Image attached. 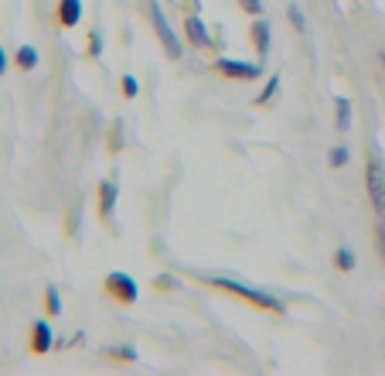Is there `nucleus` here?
I'll list each match as a JSON object with an SVG mask.
<instances>
[{
    "mask_svg": "<svg viewBox=\"0 0 385 376\" xmlns=\"http://www.w3.org/2000/svg\"><path fill=\"white\" fill-rule=\"evenodd\" d=\"M276 85H280V76H273V79H270V85H266L263 92H259V99H256V103H270V96L276 92Z\"/></svg>",
    "mask_w": 385,
    "mask_h": 376,
    "instance_id": "16",
    "label": "nucleus"
},
{
    "mask_svg": "<svg viewBox=\"0 0 385 376\" xmlns=\"http://www.w3.org/2000/svg\"><path fill=\"white\" fill-rule=\"evenodd\" d=\"M334 263H338V270H354V253L341 247V250L334 253Z\"/></svg>",
    "mask_w": 385,
    "mask_h": 376,
    "instance_id": "13",
    "label": "nucleus"
},
{
    "mask_svg": "<svg viewBox=\"0 0 385 376\" xmlns=\"http://www.w3.org/2000/svg\"><path fill=\"white\" fill-rule=\"evenodd\" d=\"M44 304H48V311H51V315H58V311H62V301H58V294H55V291H48Z\"/></svg>",
    "mask_w": 385,
    "mask_h": 376,
    "instance_id": "17",
    "label": "nucleus"
},
{
    "mask_svg": "<svg viewBox=\"0 0 385 376\" xmlns=\"http://www.w3.org/2000/svg\"><path fill=\"white\" fill-rule=\"evenodd\" d=\"M365 185H368V199L379 212V219H385V165L379 158H372L365 167Z\"/></svg>",
    "mask_w": 385,
    "mask_h": 376,
    "instance_id": "2",
    "label": "nucleus"
},
{
    "mask_svg": "<svg viewBox=\"0 0 385 376\" xmlns=\"http://www.w3.org/2000/svg\"><path fill=\"white\" fill-rule=\"evenodd\" d=\"M212 284L215 288H222V291H232L239 294V297H246V301H253L256 308H270V311H283V304L266 291H256V288H249V284H239V281H229V277H212Z\"/></svg>",
    "mask_w": 385,
    "mask_h": 376,
    "instance_id": "1",
    "label": "nucleus"
},
{
    "mask_svg": "<svg viewBox=\"0 0 385 376\" xmlns=\"http://www.w3.org/2000/svg\"><path fill=\"white\" fill-rule=\"evenodd\" d=\"M31 349H35L38 356L51 349V329H48V322H35V332H31Z\"/></svg>",
    "mask_w": 385,
    "mask_h": 376,
    "instance_id": "7",
    "label": "nucleus"
},
{
    "mask_svg": "<svg viewBox=\"0 0 385 376\" xmlns=\"http://www.w3.org/2000/svg\"><path fill=\"white\" fill-rule=\"evenodd\" d=\"M3 69H7V55H3V48H0V76H3Z\"/></svg>",
    "mask_w": 385,
    "mask_h": 376,
    "instance_id": "21",
    "label": "nucleus"
},
{
    "mask_svg": "<svg viewBox=\"0 0 385 376\" xmlns=\"http://www.w3.org/2000/svg\"><path fill=\"white\" fill-rule=\"evenodd\" d=\"M215 72L219 76H229V79H256L263 69L253 65V62H232V58H219L215 62Z\"/></svg>",
    "mask_w": 385,
    "mask_h": 376,
    "instance_id": "4",
    "label": "nucleus"
},
{
    "mask_svg": "<svg viewBox=\"0 0 385 376\" xmlns=\"http://www.w3.org/2000/svg\"><path fill=\"white\" fill-rule=\"evenodd\" d=\"M348 158H351V154H348V147H334L327 161H331V167H345V165H348Z\"/></svg>",
    "mask_w": 385,
    "mask_h": 376,
    "instance_id": "15",
    "label": "nucleus"
},
{
    "mask_svg": "<svg viewBox=\"0 0 385 376\" xmlns=\"http://www.w3.org/2000/svg\"><path fill=\"white\" fill-rule=\"evenodd\" d=\"M113 206H116V185L113 181H103V185H99V212H103V215H113Z\"/></svg>",
    "mask_w": 385,
    "mask_h": 376,
    "instance_id": "8",
    "label": "nucleus"
},
{
    "mask_svg": "<svg viewBox=\"0 0 385 376\" xmlns=\"http://www.w3.org/2000/svg\"><path fill=\"white\" fill-rule=\"evenodd\" d=\"M113 356H116V359H130V363L137 359V352H133V349H126V345H116Z\"/></svg>",
    "mask_w": 385,
    "mask_h": 376,
    "instance_id": "19",
    "label": "nucleus"
},
{
    "mask_svg": "<svg viewBox=\"0 0 385 376\" xmlns=\"http://www.w3.org/2000/svg\"><path fill=\"white\" fill-rule=\"evenodd\" d=\"M78 17H82V0H62V3H58V21H62L65 28H76Z\"/></svg>",
    "mask_w": 385,
    "mask_h": 376,
    "instance_id": "6",
    "label": "nucleus"
},
{
    "mask_svg": "<svg viewBox=\"0 0 385 376\" xmlns=\"http://www.w3.org/2000/svg\"><path fill=\"white\" fill-rule=\"evenodd\" d=\"M253 42H256V51H270V24L266 21H256L253 24Z\"/></svg>",
    "mask_w": 385,
    "mask_h": 376,
    "instance_id": "10",
    "label": "nucleus"
},
{
    "mask_svg": "<svg viewBox=\"0 0 385 376\" xmlns=\"http://www.w3.org/2000/svg\"><path fill=\"white\" fill-rule=\"evenodd\" d=\"M286 14H290V21H293V28H297V31H307V21H304V14H300V7H297V3H290V7H286Z\"/></svg>",
    "mask_w": 385,
    "mask_h": 376,
    "instance_id": "14",
    "label": "nucleus"
},
{
    "mask_svg": "<svg viewBox=\"0 0 385 376\" xmlns=\"http://www.w3.org/2000/svg\"><path fill=\"white\" fill-rule=\"evenodd\" d=\"M17 65H21V69H35V65H38V51H35L31 44H24V48L17 51Z\"/></svg>",
    "mask_w": 385,
    "mask_h": 376,
    "instance_id": "12",
    "label": "nucleus"
},
{
    "mask_svg": "<svg viewBox=\"0 0 385 376\" xmlns=\"http://www.w3.org/2000/svg\"><path fill=\"white\" fill-rule=\"evenodd\" d=\"M185 31H188V38H191L194 44L208 48V31H205V24H201L198 17H188V21H185Z\"/></svg>",
    "mask_w": 385,
    "mask_h": 376,
    "instance_id": "9",
    "label": "nucleus"
},
{
    "mask_svg": "<svg viewBox=\"0 0 385 376\" xmlns=\"http://www.w3.org/2000/svg\"><path fill=\"white\" fill-rule=\"evenodd\" d=\"M154 31H157V38L164 42V48H167V55L171 58H181V42H178V35L171 31V24H167V17L160 14L154 7Z\"/></svg>",
    "mask_w": 385,
    "mask_h": 376,
    "instance_id": "5",
    "label": "nucleus"
},
{
    "mask_svg": "<svg viewBox=\"0 0 385 376\" xmlns=\"http://www.w3.org/2000/svg\"><path fill=\"white\" fill-rule=\"evenodd\" d=\"M334 110H338V130H348V126H351V103H348L345 96H338V99H334Z\"/></svg>",
    "mask_w": 385,
    "mask_h": 376,
    "instance_id": "11",
    "label": "nucleus"
},
{
    "mask_svg": "<svg viewBox=\"0 0 385 376\" xmlns=\"http://www.w3.org/2000/svg\"><path fill=\"white\" fill-rule=\"evenodd\" d=\"M123 92H126V96H137V92H140V85H137L133 76H126V79H123Z\"/></svg>",
    "mask_w": 385,
    "mask_h": 376,
    "instance_id": "20",
    "label": "nucleus"
},
{
    "mask_svg": "<svg viewBox=\"0 0 385 376\" xmlns=\"http://www.w3.org/2000/svg\"><path fill=\"white\" fill-rule=\"evenodd\" d=\"M239 7L249 10V14H259V10H263V0H239Z\"/></svg>",
    "mask_w": 385,
    "mask_h": 376,
    "instance_id": "18",
    "label": "nucleus"
},
{
    "mask_svg": "<svg viewBox=\"0 0 385 376\" xmlns=\"http://www.w3.org/2000/svg\"><path fill=\"white\" fill-rule=\"evenodd\" d=\"M106 294H113L123 304H133L137 301V281L130 274H110L106 277Z\"/></svg>",
    "mask_w": 385,
    "mask_h": 376,
    "instance_id": "3",
    "label": "nucleus"
}]
</instances>
